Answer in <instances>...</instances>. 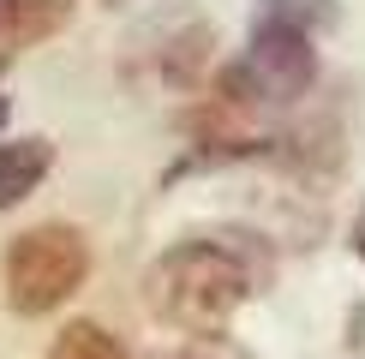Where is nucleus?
<instances>
[{
  "instance_id": "nucleus-2",
  "label": "nucleus",
  "mask_w": 365,
  "mask_h": 359,
  "mask_svg": "<svg viewBox=\"0 0 365 359\" xmlns=\"http://www.w3.org/2000/svg\"><path fill=\"white\" fill-rule=\"evenodd\" d=\"M6 306L19 318H48L90 281V239L72 222H36L6 246Z\"/></svg>"
},
{
  "instance_id": "nucleus-1",
  "label": "nucleus",
  "mask_w": 365,
  "mask_h": 359,
  "mask_svg": "<svg viewBox=\"0 0 365 359\" xmlns=\"http://www.w3.org/2000/svg\"><path fill=\"white\" fill-rule=\"evenodd\" d=\"M276 281V251L252 228H204L192 239L168 246L144 269V306L150 318L180 329L186 341L197 335H227L252 293Z\"/></svg>"
},
{
  "instance_id": "nucleus-9",
  "label": "nucleus",
  "mask_w": 365,
  "mask_h": 359,
  "mask_svg": "<svg viewBox=\"0 0 365 359\" xmlns=\"http://www.w3.org/2000/svg\"><path fill=\"white\" fill-rule=\"evenodd\" d=\"M168 359H246V353L227 348V335H197V341H186V348L168 353Z\"/></svg>"
},
{
  "instance_id": "nucleus-10",
  "label": "nucleus",
  "mask_w": 365,
  "mask_h": 359,
  "mask_svg": "<svg viewBox=\"0 0 365 359\" xmlns=\"http://www.w3.org/2000/svg\"><path fill=\"white\" fill-rule=\"evenodd\" d=\"M354 258H359V264H365V204H359V209H354Z\"/></svg>"
},
{
  "instance_id": "nucleus-8",
  "label": "nucleus",
  "mask_w": 365,
  "mask_h": 359,
  "mask_svg": "<svg viewBox=\"0 0 365 359\" xmlns=\"http://www.w3.org/2000/svg\"><path fill=\"white\" fill-rule=\"evenodd\" d=\"M210 48H216V30H210V24H192L186 36H174V42H168V60H162L168 78H174V84H192L197 72L210 66Z\"/></svg>"
},
{
  "instance_id": "nucleus-6",
  "label": "nucleus",
  "mask_w": 365,
  "mask_h": 359,
  "mask_svg": "<svg viewBox=\"0 0 365 359\" xmlns=\"http://www.w3.org/2000/svg\"><path fill=\"white\" fill-rule=\"evenodd\" d=\"M48 359H132V348H126L120 335H108L102 323H90V318H72V323L54 335Z\"/></svg>"
},
{
  "instance_id": "nucleus-5",
  "label": "nucleus",
  "mask_w": 365,
  "mask_h": 359,
  "mask_svg": "<svg viewBox=\"0 0 365 359\" xmlns=\"http://www.w3.org/2000/svg\"><path fill=\"white\" fill-rule=\"evenodd\" d=\"M48 168H54V144L48 138H6L0 144V209H12V204H24L30 192L48 180Z\"/></svg>"
},
{
  "instance_id": "nucleus-4",
  "label": "nucleus",
  "mask_w": 365,
  "mask_h": 359,
  "mask_svg": "<svg viewBox=\"0 0 365 359\" xmlns=\"http://www.w3.org/2000/svg\"><path fill=\"white\" fill-rule=\"evenodd\" d=\"M78 0H0V66H12L24 48L60 36L72 24Z\"/></svg>"
},
{
  "instance_id": "nucleus-7",
  "label": "nucleus",
  "mask_w": 365,
  "mask_h": 359,
  "mask_svg": "<svg viewBox=\"0 0 365 359\" xmlns=\"http://www.w3.org/2000/svg\"><path fill=\"white\" fill-rule=\"evenodd\" d=\"M257 24H282V30H299V36H324L336 24V0H264Z\"/></svg>"
},
{
  "instance_id": "nucleus-11",
  "label": "nucleus",
  "mask_w": 365,
  "mask_h": 359,
  "mask_svg": "<svg viewBox=\"0 0 365 359\" xmlns=\"http://www.w3.org/2000/svg\"><path fill=\"white\" fill-rule=\"evenodd\" d=\"M6 120H12V102H6V96H0V132H6Z\"/></svg>"
},
{
  "instance_id": "nucleus-3",
  "label": "nucleus",
  "mask_w": 365,
  "mask_h": 359,
  "mask_svg": "<svg viewBox=\"0 0 365 359\" xmlns=\"http://www.w3.org/2000/svg\"><path fill=\"white\" fill-rule=\"evenodd\" d=\"M317 78V42L282 24H252V42L234 66H222L216 96L234 108H264V102H299Z\"/></svg>"
}]
</instances>
